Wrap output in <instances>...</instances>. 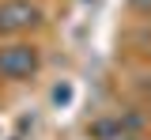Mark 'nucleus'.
<instances>
[{
	"label": "nucleus",
	"instance_id": "nucleus-1",
	"mask_svg": "<svg viewBox=\"0 0 151 140\" xmlns=\"http://www.w3.org/2000/svg\"><path fill=\"white\" fill-rule=\"evenodd\" d=\"M34 68H38L34 45L15 42V45H4V49H0V76H8V80H23V76H30Z\"/></svg>",
	"mask_w": 151,
	"mask_h": 140
},
{
	"label": "nucleus",
	"instance_id": "nucleus-2",
	"mask_svg": "<svg viewBox=\"0 0 151 140\" xmlns=\"http://www.w3.org/2000/svg\"><path fill=\"white\" fill-rule=\"evenodd\" d=\"M38 15L42 12L30 0H8V4H0V30H27L38 23Z\"/></svg>",
	"mask_w": 151,
	"mask_h": 140
},
{
	"label": "nucleus",
	"instance_id": "nucleus-3",
	"mask_svg": "<svg viewBox=\"0 0 151 140\" xmlns=\"http://www.w3.org/2000/svg\"><path fill=\"white\" fill-rule=\"evenodd\" d=\"M91 136L94 140H121V136H125V125H121V118L94 121V125H91Z\"/></svg>",
	"mask_w": 151,
	"mask_h": 140
},
{
	"label": "nucleus",
	"instance_id": "nucleus-4",
	"mask_svg": "<svg viewBox=\"0 0 151 140\" xmlns=\"http://www.w3.org/2000/svg\"><path fill=\"white\" fill-rule=\"evenodd\" d=\"M68 95H72L68 87H57V91H53V102H68Z\"/></svg>",
	"mask_w": 151,
	"mask_h": 140
},
{
	"label": "nucleus",
	"instance_id": "nucleus-5",
	"mask_svg": "<svg viewBox=\"0 0 151 140\" xmlns=\"http://www.w3.org/2000/svg\"><path fill=\"white\" fill-rule=\"evenodd\" d=\"M121 140H136V136H132V133H125V136H121Z\"/></svg>",
	"mask_w": 151,
	"mask_h": 140
}]
</instances>
